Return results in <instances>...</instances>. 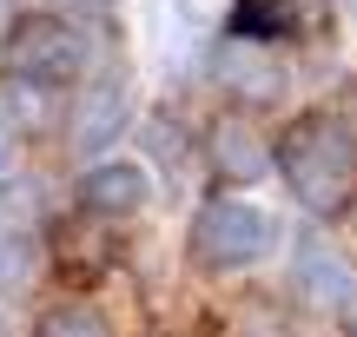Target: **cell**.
<instances>
[{"instance_id": "3", "label": "cell", "mask_w": 357, "mask_h": 337, "mask_svg": "<svg viewBox=\"0 0 357 337\" xmlns=\"http://www.w3.org/2000/svg\"><path fill=\"white\" fill-rule=\"evenodd\" d=\"M93 66V33L73 20H53V13H20L0 40V73L40 79V86H73Z\"/></svg>"}, {"instance_id": "4", "label": "cell", "mask_w": 357, "mask_h": 337, "mask_svg": "<svg viewBox=\"0 0 357 337\" xmlns=\"http://www.w3.org/2000/svg\"><path fill=\"white\" fill-rule=\"evenodd\" d=\"M73 205L93 219H132V212L153 205V172L132 166V159H100L93 172L73 179Z\"/></svg>"}, {"instance_id": "14", "label": "cell", "mask_w": 357, "mask_h": 337, "mask_svg": "<svg viewBox=\"0 0 357 337\" xmlns=\"http://www.w3.org/2000/svg\"><path fill=\"white\" fill-rule=\"evenodd\" d=\"M79 7H100V0H79Z\"/></svg>"}, {"instance_id": "11", "label": "cell", "mask_w": 357, "mask_h": 337, "mask_svg": "<svg viewBox=\"0 0 357 337\" xmlns=\"http://www.w3.org/2000/svg\"><path fill=\"white\" fill-rule=\"evenodd\" d=\"M0 119L13 132H40L47 126V86L40 79H20V73H0Z\"/></svg>"}, {"instance_id": "8", "label": "cell", "mask_w": 357, "mask_h": 337, "mask_svg": "<svg viewBox=\"0 0 357 337\" xmlns=\"http://www.w3.org/2000/svg\"><path fill=\"white\" fill-rule=\"evenodd\" d=\"M298 285H305V298L324 304V311H351V304H357V278H351V265L337 258L324 238H305V245H298Z\"/></svg>"}, {"instance_id": "12", "label": "cell", "mask_w": 357, "mask_h": 337, "mask_svg": "<svg viewBox=\"0 0 357 337\" xmlns=\"http://www.w3.org/2000/svg\"><path fill=\"white\" fill-rule=\"evenodd\" d=\"M26 278H33V245H26V232H0V291H20Z\"/></svg>"}, {"instance_id": "6", "label": "cell", "mask_w": 357, "mask_h": 337, "mask_svg": "<svg viewBox=\"0 0 357 337\" xmlns=\"http://www.w3.org/2000/svg\"><path fill=\"white\" fill-rule=\"evenodd\" d=\"M205 159H212V172L231 179V185H258L271 166H278V152H271L245 119H218V126L205 132Z\"/></svg>"}, {"instance_id": "1", "label": "cell", "mask_w": 357, "mask_h": 337, "mask_svg": "<svg viewBox=\"0 0 357 337\" xmlns=\"http://www.w3.org/2000/svg\"><path fill=\"white\" fill-rule=\"evenodd\" d=\"M278 172L311 219H337L357 198V126L344 113H305L278 139Z\"/></svg>"}, {"instance_id": "9", "label": "cell", "mask_w": 357, "mask_h": 337, "mask_svg": "<svg viewBox=\"0 0 357 337\" xmlns=\"http://www.w3.org/2000/svg\"><path fill=\"white\" fill-rule=\"evenodd\" d=\"M231 33L238 40H291L298 33V0H231Z\"/></svg>"}, {"instance_id": "5", "label": "cell", "mask_w": 357, "mask_h": 337, "mask_svg": "<svg viewBox=\"0 0 357 337\" xmlns=\"http://www.w3.org/2000/svg\"><path fill=\"white\" fill-rule=\"evenodd\" d=\"M126 126H132V93H126V79H113V73L86 79L79 100H73V126H66V132H73V146H79V152H106Z\"/></svg>"}, {"instance_id": "13", "label": "cell", "mask_w": 357, "mask_h": 337, "mask_svg": "<svg viewBox=\"0 0 357 337\" xmlns=\"http://www.w3.org/2000/svg\"><path fill=\"white\" fill-rule=\"evenodd\" d=\"M337 7H344V13H351V20H357V0H337Z\"/></svg>"}, {"instance_id": "10", "label": "cell", "mask_w": 357, "mask_h": 337, "mask_svg": "<svg viewBox=\"0 0 357 337\" xmlns=\"http://www.w3.org/2000/svg\"><path fill=\"white\" fill-rule=\"evenodd\" d=\"M33 337H113L100 304L86 298H66V304H47V311L33 318Z\"/></svg>"}, {"instance_id": "2", "label": "cell", "mask_w": 357, "mask_h": 337, "mask_svg": "<svg viewBox=\"0 0 357 337\" xmlns=\"http://www.w3.org/2000/svg\"><path fill=\"white\" fill-rule=\"evenodd\" d=\"M271 245H278L271 212L245 205V198H205L185 232V251L199 272H252L258 258H271Z\"/></svg>"}, {"instance_id": "7", "label": "cell", "mask_w": 357, "mask_h": 337, "mask_svg": "<svg viewBox=\"0 0 357 337\" xmlns=\"http://www.w3.org/2000/svg\"><path fill=\"white\" fill-rule=\"evenodd\" d=\"M212 73L225 79L231 93H245V100H278V60H271L265 40H238L231 33L225 47L212 53Z\"/></svg>"}]
</instances>
